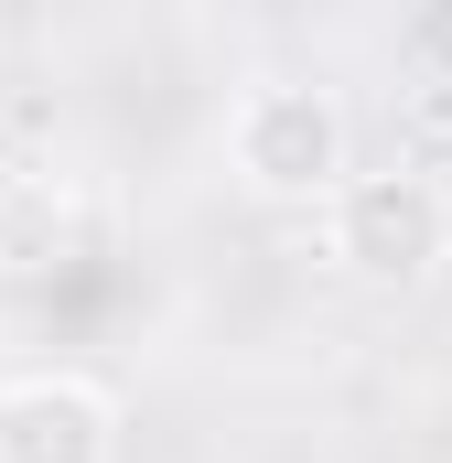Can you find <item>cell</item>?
Segmentation results:
<instances>
[{"label":"cell","instance_id":"obj_4","mask_svg":"<svg viewBox=\"0 0 452 463\" xmlns=\"http://www.w3.org/2000/svg\"><path fill=\"white\" fill-rule=\"evenodd\" d=\"M76 248H87V205L65 173H0V291L54 280Z\"/></svg>","mask_w":452,"mask_h":463},{"label":"cell","instance_id":"obj_1","mask_svg":"<svg viewBox=\"0 0 452 463\" xmlns=\"http://www.w3.org/2000/svg\"><path fill=\"white\" fill-rule=\"evenodd\" d=\"M344 173H355V118H344V98L324 76H248L237 87V109H226V184L248 205L324 216V194Z\"/></svg>","mask_w":452,"mask_h":463},{"label":"cell","instance_id":"obj_2","mask_svg":"<svg viewBox=\"0 0 452 463\" xmlns=\"http://www.w3.org/2000/svg\"><path fill=\"white\" fill-rule=\"evenodd\" d=\"M324 259L355 291H431L452 269V184L420 162H377V173H344L324 194Z\"/></svg>","mask_w":452,"mask_h":463},{"label":"cell","instance_id":"obj_5","mask_svg":"<svg viewBox=\"0 0 452 463\" xmlns=\"http://www.w3.org/2000/svg\"><path fill=\"white\" fill-rule=\"evenodd\" d=\"M0 335H11V291H0Z\"/></svg>","mask_w":452,"mask_h":463},{"label":"cell","instance_id":"obj_3","mask_svg":"<svg viewBox=\"0 0 452 463\" xmlns=\"http://www.w3.org/2000/svg\"><path fill=\"white\" fill-rule=\"evenodd\" d=\"M0 463H118V399L76 366L0 377Z\"/></svg>","mask_w":452,"mask_h":463}]
</instances>
